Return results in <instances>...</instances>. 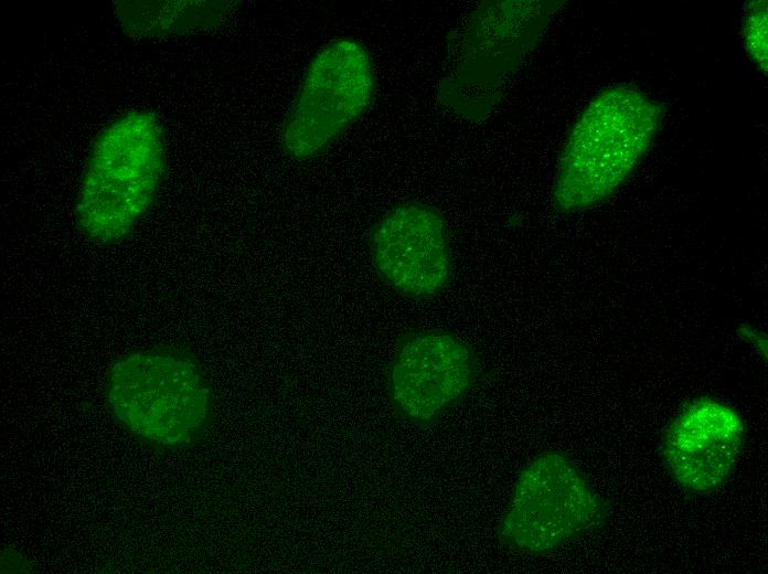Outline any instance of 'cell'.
<instances>
[{"label":"cell","mask_w":768,"mask_h":574,"mask_svg":"<svg viewBox=\"0 0 768 574\" xmlns=\"http://www.w3.org/2000/svg\"><path fill=\"white\" fill-rule=\"evenodd\" d=\"M105 397L115 422L157 453L195 446L213 422L212 387L196 359L180 348L117 357L106 373Z\"/></svg>","instance_id":"1"},{"label":"cell","mask_w":768,"mask_h":574,"mask_svg":"<svg viewBox=\"0 0 768 574\" xmlns=\"http://www.w3.org/2000/svg\"><path fill=\"white\" fill-rule=\"evenodd\" d=\"M166 173L163 127L149 110H130L95 138L75 204L81 232L98 244L126 238L152 205Z\"/></svg>","instance_id":"2"},{"label":"cell","mask_w":768,"mask_h":574,"mask_svg":"<svg viewBox=\"0 0 768 574\" xmlns=\"http://www.w3.org/2000/svg\"><path fill=\"white\" fill-rule=\"evenodd\" d=\"M658 103L630 86L598 94L575 123L559 157L553 191L562 211L607 199L633 171L659 128Z\"/></svg>","instance_id":"3"},{"label":"cell","mask_w":768,"mask_h":574,"mask_svg":"<svg viewBox=\"0 0 768 574\" xmlns=\"http://www.w3.org/2000/svg\"><path fill=\"white\" fill-rule=\"evenodd\" d=\"M559 2L491 1L473 13L460 62L441 84L442 103L469 119L498 104L505 79L535 44Z\"/></svg>","instance_id":"4"},{"label":"cell","mask_w":768,"mask_h":574,"mask_svg":"<svg viewBox=\"0 0 768 574\" xmlns=\"http://www.w3.org/2000/svg\"><path fill=\"white\" fill-rule=\"evenodd\" d=\"M601 500L564 455L536 456L520 472L498 525L500 541L514 551L543 554L598 527Z\"/></svg>","instance_id":"5"},{"label":"cell","mask_w":768,"mask_h":574,"mask_svg":"<svg viewBox=\"0 0 768 574\" xmlns=\"http://www.w3.org/2000/svg\"><path fill=\"white\" fill-rule=\"evenodd\" d=\"M370 55L358 41L341 38L312 59L285 120L281 147L306 160L323 151L370 106L374 94Z\"/></svg>","instance_id":"6"},{"label":"cell","mask_w":768,"mask_h":574,"mask_svg":"<svg viewBox=\"0 0 768 574\" xmlns=\"http://www.w3.org/2000/svg\"><path fill=\"white\" fill-rule=\"evenodd\" d=\"M480 371L473 349L459 337L438 330L403 336L386 372L388 396L403 419L431 426L476 383Z\"/></svg>","instance_id":"7"},{"label":"cell","mask_w":768,"mask_h":574,"mask_svg":"<svg viewBox=\"0 0 768 574\" xmlns=\"http://www.w3.org/2000/svg\"><path fill=\"white\" fill-rule=\"evenodd\" d=\"M370 254L380 277L407 297L434 296L451 275L448 228L429 205L404 203L388 211L371 233Z\"/></svg>","instance_id":"8"},{"label":"cell","mask_w":768,"mask_h":574,"mask_svg":"<svg viewBox=\"0 0 768 574\" xmlns=\"http://www.w3.org/2000/svg\"><path fill=\"white\" fill-rule=\"evenodd\" d=\"M744 424L729 406L710 398L690 404L671 424L663 456L675 480L691 491L721 486L740 451Z\"/></svg>","instance_id":"9"},{"label":"cell","mask_w":768,"mask_h":574,"mask_svg":"<svg viewBox=\"0 0 768 574\" xmlns=\"http://www.w3.org/2000/svg\"><path fill=\"white\" fill-rule=\"evenodd\" d=\"M225 1H120L118 18L136 35L164 36L211 28L230 12Z\"/></svg>","instance_id":"10"},{"label":"cell","mask_w":768,"mask_h":574,"mask_svg":"<svg viewBox=\"0 0 768 574\" xmlns=\"http://www.w3.org/2000/svg\"><path fill=\"white\" fill-rule=\"evenodd\" d=\"M745 41L747 50L757 65L767 71V6L756 1L749 6L745 20Z\"/></svg>","instance_id":"11"},{"label":"cell","mask_w":768,"mask_h":574,"mask_svg":"<svg viewBox=\"0 0 768 574\" xmlns=\"http://www.w3.org/2000/svg\"><path fill=\"white\" fill-rule=\"evenodd\" d=\"M32 564L19 552L4 548L1 552V573L30 572Z\"/></svg>","instance_id":"12"}]
</instances>
